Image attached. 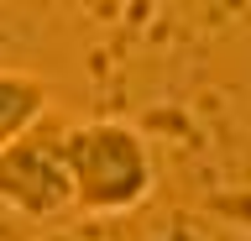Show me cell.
<instances>
[{
	"instance_id": "2",
	"label": "cell",
	"mask_w": 251,
	"mask_h": 241,
	"mask_svg": "<svg viewBox=\"0 0 251 241\" xmlns=\"http://www.w3.org/2000/svg\"><path fill=\"white\" fill-rule=\"evenodd\" d=\"M63 136H68V126L42 121L31 136L0 147V205H11L26 220H58L74 210V178H68Z\"/></svg>"
},
{
	"instance_id": "3",
	"label": "cell",
	"mask_w": 251,
	"mask_h": 241,
	"mask_svg": "<svg viewBox=\"0 0 251 241\" xmlns=\"http://www.w3.org/2000/svg\"><path fill=\"white\" fill-rule=\"evenodd\" d=\"M52 121V84L26 68H0V147L21 142Z\"/></svg>"
},
{
	"instance_id": "1",
	"label": "cell",
	"mask_w": 251,
	"mask_h": 241,
	"mask_svg": "<svg viewBox=\"0 0 251 241\" xmlns=\"http://www.w3.org/2000/svg\"><path fill=\"white\" fill-rule=\"evenodd\" d=\"M68 178H74V210L84 215H126L152 199L157 162L152 147L126 121H74L63 136Z\"/></svg>"
}]
</instances>
